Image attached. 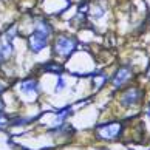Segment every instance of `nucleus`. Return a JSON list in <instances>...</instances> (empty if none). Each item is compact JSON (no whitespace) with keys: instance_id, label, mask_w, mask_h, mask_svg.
I'll return each instance as SVG.
<instances>
[{"instance_id":"nucleus-1","label":"nucleus","mask_w":150,"mask_h":150,"mask_svg":"<svg viewBox=\"0 0 150 150\" xmlns=\"http://www.w3.org/2000/svg\"><path fill=\"white\" fill-rule=\"evenodd\" d=\"M53 36V26L47 19H37L34 22V28L33 33L28 36V48L31 50V53H40L42 50H45L50 37Z\"/></svg>"},{"instance_id":"nucleus-2","label":"nucleus","mask_w":150,"mask_h":150,"mask_svg":"<svg viewBox=\"0 0 150 150\" xmlns=\"http://www.w3.org/2000/svg\"><path fill=\"white\" fill-rule=\"evenodd\" d=\"M77 45H79V40H77L76 36H71V34H59L54 37V42H53V50H54V54L59 57H70L76 50Z\"/></svg>"},{"instance_id":"nucleus-3","label":"nucleus","mask_w":150,"mask_h":150,"mask_svg":"<svg viewBox=\"0 0 150 150\" xmlns=\"http://www.w3.org/2000/svg\"><path fill=\"white\" fill-rule=\"evenodd\" d=\"M135 77V70H133V65L132 64H122L119 65L116 71L113 73L112 76V85L113 88L116 90H121V88H124L129 82Z\"/></svg>"},{"instance_id":"nucleus-4","label":"nucleus","mask_w":150,"mask_h":150,"mask_svg":"<svg viewBox=\"0 0 150 150\" xmlns=\"http://www.w3.org/2000/svg\"><path fill=\"white\" fill-rule=\"evenodd\" d=\"M144 98V90L141 87L136 85H130L124 88L119 94V102L124 107H133V105H138Z\"/></svg>"},{"instance_id":"nucleus-5","label":"nucleus","mask_w":150,"mask_h":150,"mask_svg":"<svg viewBox=\"0 0 150 150\" xmlns=\"http://www.w3.org/2000/svg\"><path fill=\"white\" fill-rule=\"evenodd\" d=\"M94 132L102 139H116V138H119L122 132V124L121 122H107V124L98 125Z\"/></svg>"},{"instance_id":"nucleus-6","label":"nucleus","mask_w":150,"mask_h":150,"mask_svg":"<svg viewBox=\"0 0 150 150\" xmlns=\"http://www.w3.org/2000/svg\"><path fill=\"white\" fill-rule=\"evenodd\" d=\"M19 88H20V91L23 94H37L39 90H40V87H39V81L33 79V77L20 81Z\"/></svg>"},{"instance_id":"nucleus-7","label":"nucleus","mask_w":150,"mask_h":150,"mask_svg":"<svg viewBox=\"0 0 150 150\" xmlns=\"http://www.w3.org/2000/svg\"><path fill=\"white\" fill-rule=\"evenodd\" d=\"M40 70L47 71V73H50V74H57V76H60V74L64 73V65L59 64V62H54V60H50V62L40 65Z\"/></svg>"},{"instance_id":"nucleus-8","label":"nucleus","mask_w":150,"mask_h":150,"mask_svg":"<svg viewBox=\"0 0 150 150\" xmlns=\"http://www.w3.org/2000/svg\"><path fill=\"white\" fill-rule=\"evenodd\" d=\"M71 113H73V110H71V107H65V108H62V110H57V112H56L57 118H56V121H54V124H56V125L64 124L65 119L68 118V116H71Z\"/></svg>"},{"instance_id":"nucleus-9","label":"nucleus","mask_w":150,"mask_h":150,"mask_svg":"<svg viewBox=\"0 0 150 150\" xmlns=\"http://www.w3.org/2000/svg\"><path fill=\"white\" fill-rule=\"evenodd\" d=\"M16 36H17V26L16 25H11L9 28L6 30V33H5V40L6 42H13Z\"/></svg>"},{"instance_id":"nucleus-10","label":"nucleus","mask_w":150,"mask_h":150,"mask_svg":"<svg viewBox=\"0 0 150 150\" xmlns=\"http://www.w3.org/2000/svg\"><path fill=\"white\" fill-rule=\"evenodd\" d=\"M88 13H91V16L94 19H102L105 16V8L102 6V5H96V8H94L93 11H88Z\"/></svg>"},{"instance_id":"nucleus-11","label":"nucleus","mask_w":150,"mask_h":150,"mask_svg":"<svg viewBox=\"0 0 150 150\" xmlns=\"http://www.w3.org/2000/svg\"><path fill=\"white\" fill-rule=\"evenodd\" d=\"M33 118H16V119H9V125H25L26 122H30Z\"/></svg>"},{"instance_id":"nucleus-12","label":"nucleus","mask_w":150,"mask_h":150,"mask_svg":"<svg viewBox=\"0 0 150 150\" xmlns=\"http://www.w3.org/2000/svg\"><path fill=\"white\" fill-rule=\"evenodd\" d=\"M65 85H67L65 79H64L62 76H59L57 77V82H56V91H62L64 88H65Z\"/></svg>"},{"instance_id":"nucleus-13","label":"nucleus","mask_w":150,"mask_h":150,"mask_svg":"<svg viewBox=\"0 0 150 150\" xmlns=\"http://www.w3.org/2000/svg\"><path fill=\"white\" fill-rule=\"evenodd\" d=\"M9 124V121H8V118L5 116V113L0 110V127H5V125H8Z\"/></svg>"},{"instance_id":"nucleus-14","label":"nucleus","mask_w":150,"mask_h":150,"mask_svg":"<svg viewBox=\"0 0 150 150\" xmlns=\"http://www.w3.org/2000/svg\"><path fill=\"white\" fill-rule=\"evenodd\" d=\"M6 90V85H3V84H0V96L3 94V91Z\"/></svg>"},{"instance_id":"nucleus-15","label":"nucleus","mask_w":150,"mask_h":150,"mask_svg":"<svg viewBox=\"0 0 150 150\" xmlns=\"http://www.w3.org/2000/svg\"><path fill=\"white\" fill-rule=\"evenodd\" d=\"M3 60H5V57L2 56V53H0V67H2V64H3Z\"/></svg>"},{"instance_id":"nucleus-16","label":"nucleus","mask_w":150,"mask_h":150,"mask_svg":"<svg viewBox=\"0 0 150 150\" xmlns=\"http://www.w3.org/2000/svg\"><path fill=\"white\" fill-rule=\"evenodd\" d=\"M146 74H147V77L150 79V65H149V68H147V71H146Z\"/></svg>"},{"instance_id":"nucleus-17","label":"nucleus","mask_w":150,"mask_h":150,"mask_svg":"<svg viewBox=\"0 0 150 150\" xmlns=\"http://www.w3.org/2000/svg\"><path fill=\"white\" fill-rule=\"evenodd\" d=\"M147 118H150V104H149V107H147Z\"/></svg>"},{"instance_id":"nucleus-18","label":"nucleus","mask_w":150,"mask_h":150,"mask_svg":"<svg viewBox=\"0 0 150 150\" xmlns=\"http://www.w3.org/2000/svg\"><path fill=\"white\" fill-rule=\"evenodd\" d=\"M0 110H3V102L0 101Z\"/></svg>"},{"instance_id":"nucleus-19","label":"nucleus","mask_w":150,"mask_h":150,"mask_svg":"<svg viewBox=\"0 0 150 150\" xmlns=\"http://www.w3.org/2000/svg\"><path fill=\"white\" fill-rule=\"evenodd\" d=\"M2 43H3V42H2V40H0V48H2Z\"/></svg>"}]
</instances>
